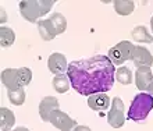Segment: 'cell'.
<instances>
[{"instance_id":"cell-11","label":"cell","mask_w":153,"mask_h":131,"mask_svg":"<svg viewBox=\"0 0 153 131\" xmlns=\"http://www.w3.org/2000/svg\"><path fill=\"white\" fill-rule=\"evenodd\" d=\"M110 99L106 95V92H100V94H93L88 96V106L95 112H103L106 109H109Z\"/></svg>"},{"instance_id":"cell-4","label":"cell","mask_w":153,"mask_h":131,"mask_svg":"<svg viewBox=\"0 0 153 131\" xmlns=\"http://www.w3.org/2000/svg\"><path fill=\"white\" fill-rule=\"evenodd\" d=\"M134 48H135V45L132 42L123 41L120 43H117L116 46H113V48H110L107 57L110 59V62L113 64H117V66L124 64L127 60H129L132 57Z\"/></svg>"},{"instance_id":"cell-8","label":"cell","mask_w":153,"mask_h":131,"mask_svg":"<svg viewBox=\"0 0 153 131\" xmlns=\"http://www.w3.org/2000/svg\"><path fill=\"white\" fill-rule=\"evenodd\" d=\"M132 63L137 67H150L153 64V56L149 50L143 48V46H135L134 48V53L131 57Z\"/></svg>"},{"instance_id":"cell-19","label":"cell","mask_w":153,"mask_h":131,"mask_svg":"<svg viewBox=\"0 0 153 131\" xmlns=\"http://www.w3.org/2000/svg\"><path fill=\"white\" fill-rule=\"evenodd\" d=\"M14 39H16V35H14V31L8 27H1L0 28V45L3 48H8L14 43Z\"/></svg>"},{"instance_id":"cell-27","label":"cell","mask_w":153,"mask_h":131,"mask_svg":"<svg viewBox=\"0 0 153 131\" xmlns=\"http://www.w3.org/2000/svg\"><path fill=\"white\" fill-rule=\"evenodd\" d=\"M150 27H152V31H153V16H152V18H150Z\"/></svg>"},{"instance_id":"cell-23","label":"cell","mask_w":153,"mask_h":131,"mask_svg":"<svg viewBox=\"0 0 153 131\" xmlns=\"http://www.w3.org/2000/svg\"><path fill=\"white\" fill-rule=\"evenodd\" d=\"M73 131H91V128L88 126H76Z\"/></svg>"},{"instance_id":"cell-25","label":"cell","mask_w":153,"mask_h":131,"mask_svg":"<svg viewBox=\"0 0 153 131\" xmlns=\"http://www.w3.org/2000/svg\"><path fill=\"white\" fill-rule=\"evenodd\" d=\"M13 131H29L27 127H17V128H14Z\"/></svg>"},{"instance_id":"cell-21","label":"cell","mask_w":153,"mask_h":131,"mask_svg":"<svg viewBox=\"0 0 153 131\" xmlns=\"http://www.w3.org/2000/svg\"><path fill=\"white\" fill-rule=\"evenodd\" d=\"M116 80L120 84H123V85H129L131 82H132V73H131V70L128 68V67H120V68L116 71Z\"/></svg>"},{"instance_id":"cell-16","label":"cell","mask_w":153,"mask_h":131,"mask_svg":"<svg viewBox=\"0 0 153 131\" xmlns=\"http://www.w3.org/2000/svg\"><path fill=\"white\" fill-rule=\"evenodd\" d=\"M114 10L120 16H129L135 10V3L132 0H114Z\"/></svg>"},{"instance_id":"cell-3","label":"cell","mask_w":153,"mask_h":131,"mask_svg":"<svg viewBox=\"0 0 153 131\" xmlns=\"http://www.w3.org/2000/svg\"><path fill=\"white\" fill-rule=\"evenodd\" d=\"M153 109V96L148 92L135 95L128 109V119L132 121H143Z\"/></svg>"},{"instance_id":"cell-9","label":"cell","mask_w":153,"mask_h":131,"mask_svg":"<svg viewBox=\"0 0 153 131\" xmlns=\"http://www.w3.org/2000/svg\"><path fill=\"white\" fill-rule=\"evenodd\" d=\"M153 84V73L150 67H138L135 73V85L139 91H146L148 86Z\"/></svg>"},{"instance_id":"cell-6","label":"cell","mask_w":153,"mask_h":131,"mask_svg":"<svg viewBox=\"0 0 153 131\" xmlns=\"http://www.w3.org/2000/svg\"><path fill=\"white\" fill-rule=\"evenodd\" d=\"M49 121L60 131H73L78 126L75 120H73L67 113H64L61 110L53 112L50 115V117H49Z\"/></svg>"},{"instance_id":"cell-18","label":"cell","mask_w":153,"mask_h":131,"mask_svg":"<svg viewBox=\"0 0 153 131\" xmlns=\"http://www.w3.org/2000/svg\"><path fill=\"white\" fill-rule=\"evenodd\" d=\"M50 21H52L53 24V28L56 31L57 35H60L63 33L67 29V20H65V17L60 13H54L52 17H50Z\"/></svg>"},{"instance_id":"cell-14","label":"cell","mask_w":153,"mask_h":131,"mask_svg":"<svg viewBox=\"0 0 153 131\" xmlns=\"http://www.w3.org/2000/svg\"><path fill=\"white\" fill-rule=\"evenodd\" d=\"M16 123V116L7 107L0 109V130L1 131H11V127Z\"/></svg>"},{"instance_id":"cell-15","label":"cell","mask_w":153,"mask_h":131,"mask_svg":"<svg viewBox=\"0 0 153 131\" xmlns=\"http://www.w3.org/2000/svg\"><path fill=\"white\" fill-rule=\"evenodd\" d=\"M131 35H132L134 42H139V43H152L153 42V35H150L149 31L143 25L135 27Z\"/></svg>"},{"instance_id":"cell-1","label":"cell","mask_w":153,"mask_h":131,"mask_svg":"<svg viewBox=\"0 0 153 131\" xmlns=\"http://www.w3.org/2000/svg\"><path fill=\"white\" fill-rule=\"evenodd\" d=\"M71 88L84 96L107 92L113 88L116 68L105 54H97L89 59L74 60L67 70Z\"/></svg>"},{"instance_id":"cell-24","label":"cell","mask_w":153,"mask_h":131,"mask_svg":"<svg viewBox=\"0 0 153 131\" xmlns=\"http://www.w3.org/2000/svg\"><path fill=\"white\" fill-rule=\"evenodd\" d=\"M146 92H148L149 95H152V96H153V84H150V85L148 86V89H146Z\"/></svg>"},{"instance_id":"cell-22","label":"cell","mask_w":153,"mask_h":131,"mask_svg":"<svg viewBox=\"0 0 153 131\" xmlns=\"http://www.w3.org/2000/svg\"><path fill=\"white\" fill-rule=\"evenodd\" d=\"M18 77H20L21 86H27V85L31 84V80H32V71H31L28 67H21V68H18Z\"/></svg>"},{"instance_id":"cell-20","label":"cell","mask_w":153,"mask_h":131,"mask_svg":"<svg viewBox=\"0 0 153 131\" xmlns=\"http://www.w3.org/2000/svg\"><path fill=\"white\" fill-rule=\"evenodd\" d=\"M7 96L10 99V102L16 106H21L22 103L25 102V91L24 88L21 86L18 89H11V91H7Z\"/></svg>"},{"instance_id":"cell-17","label":"cell","mask_w":153,"mask_h":131,"mask_svg":"<svg viewBox=\"0 0 153 131\" xmlns=\"http://www.w3.org/2000/svg\"><path fill=\"white\" fill-rule=\"evenodd\" d=\"M53 88L56 89L59 94H65L67 91L71 88V81L67 74H61V75H56L53 78Z\"/></svg>"},{"instance_id":"cell-12","label":"cell","mask_w":153,"mask_h":131,"mask_svg":"<svg viewBox=\"0 0 153 131\" xmlns=\"http://www.w3.org/2000/svg\"><path fill=\"white\" fill-rule=\"evenodd\" d=\"M1 82L7 88V91L18 89L21 88L20 77H18V70L17 68H7L1 73Z\"/></svg>"},{"instance_id":"cell-7","label":"cell","mask_w":153,"mask_h":131,"mask_svg":"<svg viewBox=\"0 0 153 131\" xmlns=\"http://www.w3.org/2000/svg\"><path fill=\"white\" fill-rule=\"evenodd\" d=\"M49 71L54 75H61V74H67L68 70V63L64 54L61 53H53L49 56L48 60Z\"/></svg>"},{"instance_id":"cell-26","label":"cell","mask_w":153,"mask_h":131,"mask_svg":"<svg viewBox=\"0 0 153 131\" xmlns=\"http://www.w3.org/2000/svg\"><path fill=\"white\" fill-rule=\"evenodd\" d=\"M6 21V14H4V10H1V22Z\"/></svg>"},{"instance_id":"cell-2","label":"cell","mask_w":153,"mask_h":131,"mask_svg":"<svg viewBox=\"0 0 153 131\" xmlns=\"http://www.w3.org/2000/svg\"><path fill=\"white\" fill-rule=\"evenodd\" d=\"M54 3V0H22L20 3V13L27 21L36 22L39 17L50 11Z\"/></svg>"},{"instance_id":"cell-5","label":"cell","mask_w":153,"mask_h":131,"mask_svg":"<svg viewBox=\"0 0 153 131\" xmlns=\"http://www.w3.org/2000/svg\"><path fill=\"white\" fill-rule=\"evenodd\" d=\"M107 121L113 128H120L125 123L124 102L117 96L111 100V109L109 110V115H107Z\"/></svg>"},{"instance_id":"cell-13","label":"cell","mask_w":153,"mask_h":131,"mask_svg":"<svg viewBox=\"0 0 153 131\" xmlns=\"http://www.w3.org/2000/svg\"><path fill=\"white\" fill-rule=\"evenodd\" d=\"M38 31H39V35L43 41H53V39L57 36V33H56V31H54V28H53V24H52V21H50V18L38 21Z\"/></svg>"},{"instance_id":"cell-10","label":"cell","mask_w":153,"mask_h":131,"mask_svg":"<svg viewBox=\"0 0 153 131\" xmlns=\"http://www.w3.org/2000/svg\"><path fill=\"white\" fill-rule=\"evenodd\" d=\"M59 100L53 96H46L39 103V115L43 121H49V117L54 110H59Z\"/></svg>"}]
</instances>
